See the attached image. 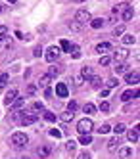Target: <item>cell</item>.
<instances>
[{
	"mask_svg": "<svg viewBox=\"0 0 140 159\" xmlns=\"http://www.w3.org/2000/svg\"><path fill=\"white\" fill-rule=\"evenodd\" d=\"M27 142H29V136L25 132H14V134H12V144H14L16 148L27 146Z\"/></svg>",
	"mask_w": 140,
	"mask_h": 159,
	"instance_id": "6da1fadb",
	"label": "cell"
},
{
	"mask_svg": "<svg viewBox=\"0 0 140 159\" xmlns=\"http://www.w3.org/2000/svg\"><path fill=\"white\" fill-rule=\"evenodd\" d=\"M92 127H94V123H92V119H88V117L81 119V121L77 123V130H79L81 134H90Z\"/></svg>",
	"mask_w": 140,
	"mask_h": 159,
	"instance_id": "7a4b0ae2",
	"label": "cell"
},
{
	"mask_svg": "<svg viewBox=\"0 0 140 159\" xmlns=\"http://www.w3.org/2000/svg\"><path fill=\"white\" fill-rule=\"evenodd\" d=\"M90 19H92V17H90V12H88V10H85V8L77 10V14H75V21H77V23H81V25H86Z\"/></svg>",
	"mask_w": 140,
	"mask_h": 159,
	"instance_id": "3957f363",
	"label": "cell"
},
{
	"mask_svg": "<svg viewBox=\"0 0 140 159\" xmlns=\"http://www.w3.org/2000/svg\"><path fill=\"white\" fill-rule=\"evenodd\" d=\"M58 58H60V48L58 46H50L48 50H46V61L48 63H54Z\"/></svg>",
	"mask_w": 140,
	"mask_h": 159,
	"instance_id": "277c9868",
	"label": "cell"
},
{
	"mask_svg": "<svg viewBox=\"0 0 140 159\" xmlns=\"http://www.w3.org/2000/svg\"><path fill=\"white\" fill-rule=\"evenodd\" d=\"M37 121H39V113H27V115L21 117V125H23V127H29V125L37 123Z\"/></svg>",
	"mask_w": 140,
	"mask_h": 159,
	"instance_id": "5b68a950",
	"label": "cell"
},
{
	"mask_svg": "<svg viewBox=\"0 0 140 159\" xmlns=\"http://www.w3.org/2000/svg\"><path fill=\"white\" fill-rule=\"evenodd\" d=\"M127 58H129V52H127L125 48H119V50L113 52V60H115V63H121V61H125Z\"/></svg>",
	"mask_w": 140,
	"mask_h": 159,
	"instance_id": "8992f818",
	"label": "cell"
},
{
	"mask_svg": "<svg viewBox=\"0 0 140 159\" xmlns=\"http://www.w3.org/2000/svg\"><path fill=\"white\" fill-rule=\"evenodd\" d=\"M56 94L60 96V98H67V94H69L67 84H65V83H58V84H56Z\"/></svg>",
	"mask_w": 140,
	"mask_h": 159,
	"instance_id": "52a82bcc",
	"label": "cell"
},
{
	"mask_svg": "<svg viewBox=\"0 0 140 159\" xmlns=\"http://www.w3.org/2000/svg\"><path fill=\"white\" fill-rule=\"evenodd\" d=\"M16 98H17V90H16V88H12L10 92L6 94V98H4V106H8V107H10L12 104H14V100H16Z\"/></svg>",
	"mask_w": 140,
	"mask_h": 159,
	"instance_id": "ba28073f",
	"label": "cell"
},
{
	"mask_svg": "<svg viewBox=\"0 0 140 159\" xmlns=\"http://www.w3.org/2000/svg\"><path fill=\"white\" fill-rule=\"evenodd\" d=\"M138 79H140V73H138V71H133V73H127V75H125V83L136 84V83H138Z\"/></svg>",
	"mask_w": 140,
	"mask_h": 159,
	"instance_id": "9c48e42d",
	"label": "cell"
},
{
	"mask_svg": "<svg viewBox=\"0 0 140 159\" xmlns=\"http://www.w3.org/2000/svg\"><path fill=\"white\" fill-rule=\"evenodd\" d=\"M37 153H39V157H40V159H46V157H48V155L52 153V148L44 144V146H40L39 150H37Z\"/></svg>",
	"mask_w": 140,
	"mask_h": 159,
	"instance_id": "30bf717a",
	"label": "cell"
},
{
	"mask_svg": "<svg viewBox=\"0 0 140 159\" xmlns=\"http://www.w3.org/2000/svg\"><path fill=\"white\" fill-rule=\"evenodd\" d=\"M136 96H138V90H127V92L121 94V102H131Z\"/></svg>",
	"mask_w": 140,
	"mask_h": 159,
	"instance_id": "8fae6325",
	"label": "cell"
},
{
	"mask_svg": "<svg viewBox=\"0 0 140 159\" xmlns=\"http://www.w3.org/2000/svg\"><path fill=\"white\" fill-rule=\"evenodd\" d=\"M127 138H129V142H133V144L138 142V125H136L134 129H131L129 132H127Z\"/></svg>",
	"mask_w": 140,
	"mask_h": 159,
	"instance_id": "7c38bea8",
	"label": "cell"
},
{
	"mask_svg": "<svg viewBox=\"0 0 140 159\" xmlns=\"http://www.w3.org/2000/svg\"><path fill=\"white\" fill-rule=\"evenodd\" d=\"M81 77H83V79H90V77H94V67L85 65L83 69H81Z\"/></svg>",
	"mask_w": 140,
	"mask_h": 159,
	"instance_id": "4fadbf2b",
	"label": "cell"
},
{
	"mask_svg": "<svg viewBox=\"0 0 140 159\" xmlns=\"http://www.w3.org/2000/svg\"><path fill=\"white\" fill-rule=\"evenodd\" d=\"M134 17V10L131 6H125L123 8V21H131Z\"/></svg>",
	"mask_w": 140,
	"mask_h": 159,
	"instance_id": "5bb4252c",
	"label": "cell"
},
{
	"mask_svg": "<svg viewBox=\"0 0 140 159\" xmlns=\"http://www.w3.org/2000/svg\"><path fill=\"white\" fill-rule=\"evenodd\" d=\"M50 81H52V77H50L48 73H46V75H42V77L39 79V84H37V86H40V88H48Z\"/></svg>",
	"mask_w": 140,
	"mask_h": 159,
	"instance_id": "9a60e30c",
	"label": "cell"
},
{
	"mask_svg": "<svg viewBox=\"0 0 140 159\" xmlns=\"http://www.w3.org/2000/svg\"><path fill=\"white\" fill-rule=\"evenodd\" d=\"M88 23H90V27H92V29H102V27H104V23H106V19L96 17V19H90Z\"/></svg>",
	"mask_w": 140,
	"mask_h": 159,
	"instance_id": "2e32d148",
	"label": "cell"
},
{
	"mask_svg": "<svg viewBox=\"0 0 140 159\" xmlns=\"http://www.w3.org/2000/svg\"><path fill=\"white\" fill-rule=\"evenodd\" d=\"M113 71L117 73V75H121V73H127V71H129V65H127L125 61H121V63H115V67H113Z\"/></svg>",
	"mask_w": 140,
	"mask_h": 159,
	"instance_id": "e0dca14e",
	"label": "cell"
},
{
	"mask_svg": "<svg viewBox=\"0 0 140 159\" xmlns=\"http://www.w3.org/2000/svg\"><path fill=\"white\" fill-rule=\"evenodd\" d=\"M119 138H111L110 142H108V152H117L119 150Z\"/></svg>",
	"mask_w": 140,
	"mask_h": 159,
	"instance_id": "ac0fdd59",
	"label": "cell"
},
{
	"mask_svg": "<svg viewBox=\"0 0 140 159\" xmlns=\"http://www.w3.org/2000/svg\"><path fill=\"white\" fill-rule=\"evenodd\" d=\"M110 50H111V44L110 42H100L98 46H96V52H100V54H106Z\"/></svg>",
	"mask_w": 140,
	"mask_h": 159,
	"instance_id": "d6986e66",
	"label": "cell"
},
{
	"mask_svg": "<svg viewBox=\"0 0 140 159\" xmlns=\"http://www.w3.org/2000/svg\"><path fill=\"white\" fill-rule=\"evenodd\" d=\"M69 54H71V58L79 60L81 58V48L77 46V44H71V46H69Z\"/></svg>",
	"mask_w": 140,
	"mask_h": 159,
	"instance_id": "ffe728a7",
	"label": "cell"
},
{
	"mask_svg": "<svg viewBox=\"0 0 140 159\" xmlns=\"http://www.w3.org/2000/svg\"><path fill=\"white\" fill-rule=\"evenodd\" d=\"M123 44H125V46H131V44H134L136 42V37L134 35H123Z\"/></svg>",
	"mask_w": 140,
	"mask_h": 159,
	"instance_id": "44dd1931",
	"label": "cell"
},
{
	"mask_svg": "<svg viewBox=\"0 0 140 159\" xmlns=\"http://www.w3.org/2000/svg\"><path fill=\"white\" fill-rule=\"evenodd\" d=\"M8 46H12V37L4 35L2 39H0V50H2V48H8Z\"/></svg>",
	"mask_w": 140,
	"mask_h": 159,
	"instance_id": "7402d4cb",
	"label": "cell"
},
{
	"mask_svg": "<svg viewBox=\"0 0 140 159\" xmlns=\"http://www.w3.org/2000/svg\"><path fill=\"white\" fill-rule=\"evenodd\" d=\"M73 117H75V113H71V111H63L62 115H60V119H62L63 123H69V121H73Z\"/></svg>",
	"mask_w": 140,
	"mask_h": 159,
	"instance_id": "603a6c76",
	"label": "cell"
},
{
	"mask_svg": "<svg viewBox=\"0 0 140 159\" xmlns=\"http://www.w3.org/2000/svg\"><path fill=\"white\" fill-rule=\"evenodd\" d=\"M79 144H83V146H88V144H92V136H90V134H81Z\"/></svg>",
	"mask_w": 140,
	"mask_h": 159,
	"instance_id": "cb8c5ba5",
	"label": "cell"
},
{
	"mask_svg": "<svg viewBox=\"0 0 140 159\" xmlns=\"http://www.w3.org/2000/svg\"><path fill=\"white\" fill-rule=\"evenodd\" d=\"M131 155H133V150H131V148H121V150H119V157H121V159L131 157Z\"/></svg>",
	"mask_w": 140,
	"mask_h": 159,
	"instance_id": "d4e9b609",
	"label": "cell"
},
{
	"mask_svg": "<svg viewBox=\"0 0 140 159\" xmlns=\"http://www.w3.org/2000/svg\"><path fill=\"white\" fill-rule=\"evenodd\" d=\"M83 111H85V113H94V111H96V106L90 104V102H86V104L83 106Z\"/></svg>",
	"mask_w": 140,
	"mask_h": 159,
	"instance_id": "484cf974",
	"label": "cell"
},
{
	"mask_svg": "<svg viewBox=\"0 0 140 159\" xmlns=\"http://www.w3.org/2000/svg\"><path fill=\"white\" fill-rule=\"evenodd\" d=\"M90 84L94 86V88H100V86H102V79L96 77V75H94V77H90Z\"/></svg>",
	"mask_w": 140,
	"mask_h": 159,
	"instance_id": "4316f807",
	"label": "cell"
},
{
	"mask_svg": "<svg viewBox=\"0 0 140 159\" xmlns=\"http://www.w3.org/2000/svg\"><path fill=\"white\" fill-rule=\"evenodd\" d=\"M121 35H125V25H117L113 29V37H121Z\"/></svg>",
	"mask_w": 140,
	"mask_h": 159,
	"instance_id": "83f0119b",
	"label": "cell"
},
{
	"mask_svg": "<svg viewBox=\"0 0 140 159\" xmlns=\"http://www.w3.org/2000/svg\"><path fill=\"white\" fill-rule=\"evenodd\" d=\"M62 73V67H56V65H52L50 69H48V75L50 77H56V75H60Z\"/></svg>",
	"mask_w": 140,
	"mask_h": 159,
	"instance_id": "f1b7e54d",
	"label": "cell"
},
{
	"mask_svg": "<svg viewBox=\"0 0 140 159\" xmlns=\"http://www.w3.org/2000/svg\"><path fill=\"white\" fill-rule=\"evenodd\" d=\"M125 130H127V127H125L123 123H117V125H115V129H113V132H115V134H123Z\"/></svg>",
	"mask_w": 140,
	"mask_h": 159,
	"instance_id": "f546056e",
	"label": "cell"
},
{
	"mask_svg": "<svg viewBox=\"0 0 140 159\" xmlns=\"http://www.w3.org/2000/svg\"><path fill=\"white\" fill-rule=\"evenodd\" d=\"M8 81H10V75H8V73L0 75V88H4V86L8 84Z\"/></svg>",
	"mask_w": 140,
	"mask_h": 159,
	"instance_id": "4dcf8cb0",
	"label": "cell"
},
{
	"mask_svg": "<svg viewBox=\"0 0 140 159\" xmlns=\"http://www.w3.org/2000/svg\"><path fill=\"white\" fill-rule=\"evenodd\" d=\"M44 119L48 121V123H54V121H56V113H52V111H44Z\"/></svg>",
	"mask_w": 140,
	"mask_h": 159,
	"instance_id": "1f68e13d",
	"label": "cell"
},
{
	"mask_svg": "<svg viewBox=\"0 0 140 159\" xmlns=\"http://www.w3.org/2000/svg\"><path fill=\"white\" fill-rule=\"evenodd\" d=\"M111 63V58H110V56H102V58H100V65L102 67H106V65H110Z\"/></svg>",
	"mask_w": 140,
	"mask_h": 159,
	"instance_id": "d6a6232c",
	"label": "cell"
},
{
	"mask_svg": "<svg viewBox=\"0 0 140 159\" xmlns=\"http://www.w3.org/2000/svg\"><path fill=\"white\" fill-rule=\"evenodd\" d=\"M69 29H71V31H81V29H83V25H81V23H77V21L73 19L71 23H69Z\"/></svg>",
	"mask_w": 140,
	"mask_h": 159,
	"instance_id": "836d02e7",
	"label": "cell"
},
{
	"mask_svg": "<svg viewBox=\"0 0 140 159\" xmlns=\"http://www.w3.org/2000/svg\"><path fill=\"white\" fill-rule=\"evenodd\" d=\"M75 148H77V142H75V140H69V142L65 144V150H67V152H73Z\"/></svg>",
	"mask_w": 140,
	"mask_h": 159,
	"instance_id": "e575fe53",
	"label": "cell"
},
{
	"mask_svg": "<svg viewBox=\"0 0 140 159\" xmlns=\"http://www.w3.org/2000/svg\"><path fill=\"white\" fill-rule=\"evenodd\" d=\"M35 92H37V84H29L27 90H25V94H27V96H33Z\"/></svg>",
	"mask_w": 140,
	"mask_h": 159,
	"instance_id": "d590c367",
	"label": "cell"
},
{
	"mask_svg": "<svg viewBox=\"0 0 140 159\" xmlns=\"http://www.w3.org/2000/svg\"><path fill=\"white\" fill-rule=\"evenodd\" d=\"M23 102H25V98H16V100H14V104H12V106H14L16 109H19V107L23 106Z\"/></svg>",
	"mask_w": 140,
	"mask_h": 159,
	"instance_id": "8d00e7d4",
	"label": "cell"
},
{
	"mask_svg": "<svg viewBox=\"0 0 140 159\" xmlns=\"http://www.w3.org/2000/svg\"><path fill=\"white\" fill-rule=\"evenodd\" d=\"M110 130H111V127H110V125H102V127L98 129V132H100V134H108Z\"/></svg>",
	"mask_w": 140,
	"mask_h": 159,
	"instance_id": "74e56055",
	"label": "cell"
},
{
	"mask_svg": "<svg viewBox=\"0 0 140 159\" xmlns=\"http://www.w3.org/2000/svg\"><path fill=\"white\" fill-rule=\"evenodd\" d=\"M73 81H75V86H81V84L85 83V79L81 77V75H75V77H73Z\"/></svg>",
	"mask_w": 140,
	"mask_h": 159,
	"instance_id": "f35d334b",
	"label": "cell"
},
{
	"mask_svg": "<svg viewBox=\"0 0 140 159\" xmlns=\"http://www.w3.org/2000/svg\"><path fill=\"white\" fill-rule=\"evenodd\" d=\"M100 111L108 113V111H110V102H102V104H100Z\"/></svg>",
	"mask_w": 140,
	"mask_h": 159,
	"instance_id": "ab89813d",
	"label": "cell"
},
{
	"mask_svg": "<svg viewBox=\"0 0 140 159\" xmlns=\"http://www.w3.org/2000/svg\"><path fill=\"white\" fill-rule=\"evenodd\" d=\"M33 109H35V111H42V109H44V104H42V102H35V104H33Z\"/></svg>",
	"mask_w": 140,
	"mask_h": 159,
	"instance_id": "60d3db41",
	"label": "cell"
},
{
	"mask_svg": "<svg viewBox=\"0 0 140 159\" xmlns=\"http://www.w3.org/2000/svg\"><path fill=\"white\" fill-rule=\"evenodd\" d=\"M75 109H77V102H75V100H71V102H69V106H67V111L75 113Z\"/></svg>",
	"mask_w": 140,
	"mask_h": 159,
	"instance_id": "b9f144b4",
	"label": "cell"
},
{
	"mask_svg": "<svg viewBox=\"0 0 140 159\" xmlns=\"http://www.w3.org/2000/svg\"><path fill=\"white\" fill-rule=\"evenodd\" d=\"M117 84H119V81H117V79H110V81H108V88H115Z\"/></svg>",
	"mask_w": 140,
	"mask_h": 159,
	"instance_id": "7bdbcfd3",
	"label": "cell"
},
{
	"mask_svg": "<svg viewBox=\"0 0 140 159\" xmlns=\"http://www.w3.org/2000/svg\"><path fill=\"white\" fill-rule=\"evenodd\" d=\"M62 50H65V52H69V46H71V44H69V40H62Z\"/></svg>",
	"mask_w": 140,
	"mask_h": 159,
	"instance_id": "ee69618b",
	"label": "cell"
},
{
	"mask_svg": "<svg viewBox=\"0 0 140 159\" xmlns=\"http://www.w3.org/2000/svg\"><path fill=\"white\" fill-rule=\"evenodd\" d=\"M50 136H54V138H60V136H62V132L58 130V129H50Z\"/></svg>",
	"mask_w": 140,
	"mask_h": 159,
	"instance_id": "f6af8a7d",
	"label": "cell"
},
{
	"mask_svg": "<svg viewBox=\"0 0 140 159\" xmlns=\"http://www.w3.org/2000/svg\"><path fill=\"white\" fill-rule=\"evenodd\" d=\"M4 35H8V27L6 25H0V39H2Z\"/></svg>",
	"mask_w": 140,
	"mask_h": 159,
	"instance_id": "bcb514c9",
	"label": "cell"
},
{
	"mask_svg": "<svg viewBox=\"0 0 140 159\" xmlns=\"http://www.w3.org/2000/svg\"><path fill=\"white\" fill-rule=\"evenodd\" d=\"M40 54H42V48L37 46V48H35V52H33V56H35V58H40Z\"/></svg>",
	"mask_w": 140,
	"mask_h": 159,
	"instance_id": "7dc6e473",
	"label": "cell"
},
{
	"mask_svg": "<svg viewBox=\"0 0 140 159\" xmlns=\"http://www.w3.org/2000/svg\"><path fill=\"white\" fill-rule=\"evenodd\" d=\"M79 159H90V153H88V152H83V153H79Z\"/></svg>",
	"mask_w": 140,
	"mask_h": 159,
	"instance_id": "c3c4849f",
	"label": "cell"
},
{
	"mask_svg": "<svg viewBox=\"0 0 140 159\" xmlns=\"http://www.w3.org/2000/svg\"><path fill=\"white\" fill-rule=\"evenodd\" d=\"M108 94H110V90L106 88V90H102V94H100V96H102V98H108Z\"/></svg>",
	"mask_w": 140,
	"mask_h": 159,
	"instance_id": "681fc988",
	"label": "cell"
},
{
	"mask_svg": "<svg viewBox=\"0 0 140 159\" xmlns=\"http://www.w3.org/2000/svg\"><path fill=\"white\" fill-rule=\"evenodd\" d=\"M6 2H10V4H16V0H6Z\"/></svg>",
	"mask_w": 140,
	"mask_h": 159,
	"instance_id": "f907efd6",
	"label": "cell"
},
{
	"mask_svg": "<svg viewBox=\"0 0 140 159\" xmlns=\"http://www.w3.org/2000/svg\"><path fill=\"white\" fill-rule=\"evenodd\" d=\"M73 2H85V0H73Z\"/></svg>",
	"mask_w": 140,
	"mask_h": 159,
	"instance_id": "816d5d0a",
	"label": "cell"
},
{
	"mask_svg": "<svg viewBox=\"0 0 140 159\" xmlns=\"http://www.w3.org/2000/svg\"><path fill=\"white\" fill-rule=\"evenodd\" d=\"M2 10H4V6H0V12H2Z\"/></svg>",
	"mask_w": 140,
	"mask_h": 159,
	"instance_id": "f5cc1de1",
	"label": "cell"
},
{
	"mask_svg": "<svg viewBox=\"0 0 140 159\" xmlns=\"http://www.w3.org/2000/svg\"><path fill=\"white\" fill-rule=\"evenodd\" d=\"M21 159H29V157H21Z\"/></svg>",
	"mask_w": 140,
	"mask_h": 159,
	"instance_id": "db71d44e",
	"label": "cell"
}]
</instances>
